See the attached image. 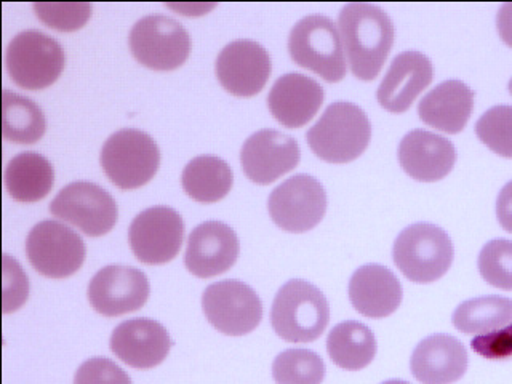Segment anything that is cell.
Returning <instances> with one entry per match:
<instances>
[{
	"label": "cell",
	"instance_id": "1",
	"mask_svg": "<svg viewBox=\"0 0 512 384\" xmlns=\"http://www.w3.org/2000/svg\"><path fill=\"white\" fill-rule=\"evenodd\" d=\"M338 28L352 74L360 80L376 79L394 44L391 18L372 4H348L341 10Z\"/></svg>",
	"mask_w": 512,
	"mask_h": 384
},
{
	"label": "cell",
	"instance_id": "2",
	"mask_svg": "<svg viewBox=\"0 0 512 384\" xmlns=\"http://www.w3.org/2000/svg\"><path fill=\"white\" fill-rule=\"evenodd\" d=\"M372 138V125L359 106L336 101L325 109L306 140L319 159L330 164H348L364 154Z\"/></svg>",
	"mask_w": 512,
	"mask_h": 384
},
{
	"label": "cell",
	"instance_id": "3",
	"mask_svg": "<svg viewBox=\"0 0 512 384\" xmlns=\"http://www.w3.org/2000/svg\"><path fill=\"white\" fill-rule=\"evenodd\" d=\"M330 308L324 293L306 280L280 287L271 309L274 332L288 343H311L327 328Z\"/></svg>",
	"mask_w": 512,
	"mask_h": 384
},
{
	"label": "cell",
	"instance_id": "4",
	"mask_svg": "<svg viewBox=\"0 0 512 384\" xmlns=\"http://www.w3.org/2000/svg\"><path fill=\"white\" fill-rule=\"evenodd\" d=\"M453 244L436 224L416 223L397 236L392 258L399 271L416 284L436 282L453 263Z\"/></svg>",
	"mask_w": 512,
	"mask_h": 384
},
{
	"label": "cell",
	"instance_id": "5",
	"mask_svg": "<svg viewBox=\"0 0 512 384\" xmlns=\"http://www.w3.org/2000/svg\"><path fill=\"white\" fill-rule=\"evenodd\" d=\"M288 52L298 66L316 72L330 84L346 76L340 31L327 16L311 15L298 21L288 37Z\"/></svg>",
	"mask_w": 512,
	"mask_h": 384
},
{
	"label": "cell",
	"instance_id": "6",
	"mask_svg": "<svg viewBox=\"0 0 512 384\" xmlns=\"http://www.w3.org/2000/svg\"><path fill=\"white\" fill-rule=\"evenodd\" d=\"M100 162L104 173L117 188L125 191L141 188L159 170V146L148 133L124 128L104 143Z\"/></svg>",
	"mask_w": 512,
	"mask_h": 384
},
{
	"label": "cell",
	"instance_id": "7",
	"mask_svg": "<svg viewBox=\"0 0 512 384\" xmlns=\"http://www.w3.org/2000/svg\"><path fill=\"white\" fill-rule=\"evenodd\" d=\"M7 71L18 87L44 90L55 84L66 64L63 47L44 32L23 31L10 42Z\"/></svg>",
	"mask_w": 512,
	"mask_h": 384
},
{
	"label": "cell",
	"instance_id": "8",
	"mask_svg": "<svg viewBox=\"0 0 512 384\" xmlns=\"http://www.w3.org/2000/svg\"><path fill=\"white\" fill-rule=\"evenodd\" d=\"M128 42L136 61L154 71L178 69L191 53L188 31L178 21L162 15L136 21Z\"/></svg>",
	"mask_w": 512,
	"mask_h": 384
},
{
	"label": "cell",
	"instance_id": "9",
	"mask_svg": "<svg viewBox=\"0 0 512 384\" xmlns=\"http://www.w3.org/2000/svg\"><path fill=\"white\" fill-rule=\"evenodd\" d=\"M29 263L42 276L64 279L76 274L85 261L84 240L60 221H40L26 239Z\"/></svg>",
	"mask_w": 512,
	"mask_h": 384
},
{
	"label": "cell",
	"instance_id": "10",
	"mask_svg": "<svg viewBox=\"0 0 512 384\" xmlns=\"http://www.w3.org/2000/svg\"><path fill=\"white\" fill-rule=\"evenodd\" d=\"M205 317L218 332L242 336L253 332L263 319V304L250 285L221 280L208 285L202 295Z\"/></svg>",
	"mask_w": 512,
	"mask_h": 384
},
{
	"label": "cell",
	"instance_id": "11",
	"mask_svg": "<svg viewBox=\"0 0 512 384\" xmlns=\"http://www.w3.org/2000/svg\"><path fill=\"white\" fill-rule=\"evenodd\" d=\"M272 221L287 232L301 234L316 228L327 212V194L311 175H295L279 184L268 200Z\"/></svg>",
	"mask_w": 512,
	"mask_h": 384
},
{
	"label": "cell",
	"instance_id": "12",
	"mask_svg": "<svg viewBox=\"0 0 512 384\" xmlns=\"http://www.w3.org/2000/svg\"><path fill=\"white\" fill-rule=\"evenodd\" d=\"M50 212L90 237L108 234L119 218L116 200L112 199L111 194L88 181H76L64 186L52 200Z\"/></svg>",
	"mask_w": 512,
	"mask_h": 384
},
{
	"label": "cell",
	"instance_id": "13",
	"mask_svg": "<svg viewBox=\"0 0 512 384\" xmlns=\"http://www.w3.org/2000/svg\"><path fill=\"white\" fill-rule=\"evenodd\" d=\"M184 223L170 207H151L136 215L128 229V240L136 260L144 264H165L180 253Z\"/></svg>",
	"mask_w": 512,
	"mask_h": 384
},
{
	"label": "cell",
	"instance_id": "14",
	"mask_svg": "<svg viewBox=\"0 0 512 384\" xmlns=\"http://www.w3.org/2000/svg\"><path fill=\"white\" fill-rule=\"evenodd\" d=\"M149 280L140 269L112 264L96 272L88 285V301L106 317L124 316L143 308L149 298Z\"/></svg>",
	"mask_w": 512,
	"mask_h": 384
},
{
	"label": "cell",
	"instance_id": "15",
	"mask_svg": "<svg viewBox=\"0 0 512 384\" xmlns=\"http://www.w3.org/2000/svg\"><path fill=\"white\" fill-rule=\"evenodd\" d=\"M216 77L226 92L242 98L258 95L271 76L269 53L253 40H236L216 58Z\"/></svg>",
	"mask_w": 512,
	"mask_h": 384
},
{
	"label": "cell",
	"instance_id": "16",
	"mask_svg": "<svg viewBox=\"0 0 512 384\" xmlns=\"http://www.w3.org/2000/svg\"><path fill=\"white\" fill-rule=\"evenodd\" d=\"M300 157L295 138L276 130H260L242 146L240 164L248 180L266 186L292 172L300 164Z\"/></svg>",
	"mask_w": 512,
	"mask_h": 384
},
{
	"label": "cell",
	"instance_id": "17",
	"mask_svg": "<svg viewBox=\"0 0 512 384\" xmlns=\"http://www.w3.org/2000/svg\"><path fill=\"white\" fill-rule=\"evenodd\" d=\"M239 250V239L231 226L205 221L189 236L184 264L192 276L210 279L229 271L236 264Z\"/></svg>",
	"mask_w": 512,
	"mask_h": 384
},
{
	"label": "cell",
	"instance_id": "18",
	"mask_svg": "<svg viewBox=\"0 0 512 384\" xmlns=\"http://www.w3.org/2000/svg\"><path fill=\"white\" fill-rule=\"evenodd\" d=\"M173 341L157 320L130 319L117 325L111 335V351L128 367L148 370L167 359Z\"/></svg>",
	"mask_w": 512,
	"mask_h": 384
},
{
	"label": "cell",
	"instance_id": "19",
	"mask_svg": "<svg viewBox=\"0 0 512 384\" xmlns=\"http://www.w3.org/2000/svg\"><path fill=\"white\" fill-rule=\"evenodd\" d=\"M432 63L423 53L408 50L400 53L389 66L376 92L381 108L400 114L410 109L424 88L432 82Z\"/></svg>",
	"mask_w": 512,
	"mask_h": 384
},
{
	"label": "cell",
	"instance_id": "20",
	"mask_svg": "<svg viewBox=\"0 0 512 384\" xmlns=\"http://www.w3.org/2000/svg\"><path fill=\"white\" fill-rule=\"evenodd\" d=\"M399 162L413 180L432 183L452 172L456 162L455 146L444 136L418 128L400 141Z\"/></svg>",
	"mask_w": 512,
	"mask_h": 384
},
{
	"label": "cell",
	"instance_id": "21",
	"mask_svg": "<svg viewBox=\"0 0 512 384\" xmlns=\"http://www.w3.org/2000/svg\"><path fill=\"white\" fill-rule=\"evenodd\" d=\"M410 368L421 384H452L468 370V352L455 336L437 333L418 343Z\"/></svg>",
	"mask_w": 512,
	"mask_h": 384
},
{
	"label": "cell",
	"instance_id": "22",
	"mask_svg": "<svg viewBox=\"0 0 512 384\" xmlns=\"http://www.w3.org/2000/svg\"><path fill=\"white\" fill-rule=\"evenodd\" d=\"M324 88L311 77L290 72L279 77L268 96L272 117L287 128H300L314 119L324 103Z\"/></svg>",
	"mask_w": 512,
	"mask_h": 384
},
{
	"label": "cell",
	"instance_id": "23",
	"mask_svg": "<svg viewBox=\"0 0 512 384\" xmlns=\"http://www.w3.org/2000/svg\"><path fill=\"white\" fill-rule=\"evenodd\" d=\"M402 285L391 269L381 264H365L352 274L349 300L362 316L383 319L402 303Z\"/></svg>",
	"mask_w": 512,
	"mask_h": 384
},
{
	"label": "cell",
	"instance_id": "24",
	"mask_svg": "<svg viewBox=\"0 0 512 384\" xmlns=\"http://www.w3.org/2000/svg\"><path fill=\"white\" fill-rule=\"evenodd\" d=\"M474 108V93L461 80L437 85L418 104V116L424 124L448 135L460 133Z\"/></svg>",
	"mask_w": 512,
	"mask_h": 384
},
{
	"label": "cell",
	"instance_id": "25",
	"mask_svg": "<svg viewBox=\"0 0 512 384\" xmlns=\"http://www.w3.org/2000/svg\"><path fill=\"white\" fill-rule=\"evenodd\" d=\"M55 183L53 165L39 152H21L5 168V186L13 199L23 204L39 202Z\"/></svg>",
	"mask_w": 512,
	"mask_h": 384
},
{
	"label": "cell",
	"instance_id": "26",
	"mask_svg": "<svg viewBox=\"0 0 512 384\" xmlns=\"http://www.w3.org/2000/svg\"><path fill=\"white\" fill-rule=\"evenodd\" d=\"M327 351L333 364L344 370H362L376 356V340L367 325L346 320L328 333Z\"/></svg>",
	"mask_w": 512,
	"mask_h": 384
},
{
	"label": "cell",
	"instance_id": "27",
	"mask_svg": "<svg viewBox=\"0 0 512 384\" xmlns=\"http://www.w3.org/2000/svg\"><path fill=\"white\" fill-rule=\"evenodd\" d=\"M231 167L215 156H200L184 167L181 175L183 189L200 204H215L228 196L232 188Z\"/></svg>",
	"mask_w": 512,
	"mask_h": 384
},
{
	"label": "cell",
	"instance_id": "28",
	"mask_svg": "<svg viewBox=\"0 0 512 384\" xmlns=\"http://www.w3.org/2000/svg\"><path fill=\"white\" fill-rule=\"evenodd\" d=\"M453 325L464 335H485L512 322V300L504 296H479L464 301L453 312Z\"/></svg>",
	"mask_w": 512,
	"mask_h": 384
},
{
	"label": "cell",
	"instance_id": "29",
	"mask_svg": "<svg viewBox=\"0 0 512 384\" xmlns=\"http://www.w3.org/2000/svg\"><path fill=\"white\" fill-rule=\"evenodd\" d=\"M2 133L5 140L16 144H34L45 135L44 112L26 96L10 90L2 92Z\"/></svg>",
	"mask_w": 512,
	"mask_h": 384
},
{
	"label": "cell",
	"instance_id": "30",
	"mask_svg": "<svg viewBox=\"0 0 512 384\" xmlns=\"http://www.w3.org/2000/svg\"><path fill=\"white\" fill-rule=\"evenodd\" d=\"M272 376L277 384H322L324 360L309 349H287L274 360Z\"/></svg>",
	"mask_w": 512,
	"mask_h": 384
},
{
	"label": "cell",
	"instance_id": "31",
	"mask_svg": "<svg viewBox=\"0 0 512 384\" xmlns=\"http://www.w3.org/2000/svg\"><path fill=\"white\" fill-rule=\"evenodd\" d=\"M479 140L501 157L512 159V106H495L477 120Z\"/></svg>",
	"mask_w": 512,
	"mask_h": 384
},
{
	"label": "cell",
	"instance_id": "32",
	"mask_svg": "<svg viewBox=\"0 0 512 384\" xmlns=\"http://www.w3.org/2000/svg\"><path fill=\"white\" fill-rule=\"evenodd\" d=\"M479 272L482 279L500 290H512V240H490L480 250Z\"/></svg>",
	"mask_w": 512,
	"mask_h": 384
},
{
	"label": "cell",
	"instance_id": "33",
	"mask_svg": "<svg viewBox=\"0 0 512 384\" xmlns=\"http://www.w3.org/2000/svg\"><path fill=\"white\" fill-rule=\"evenodd\" d=\"M34 12L45 26L60 32H72L84 28L92 16V5L87 2H72V4H50L40 2L34 4Z\"/></svg>",
	"mask_w": 512,
	"mask_h": 384
},
{
	"label": "cell",
	"instance_id": "34",
	"mask_svg": "<svg viewBox=\"0 0 512 384\" xmlns=\"http://www.w3.org/2000/svg\"><path fill=\"white\" fill-rule=\"evenodd\" d=\"M74 384H132L130 376L106 357H92L80 365Z\"/></svg>",
	"mask_w": 512,
	"mask_h": 384
},
{
	"label": "cell",
	"instance_id": "35",
	"mask_svg": "<svg viewBox=\"0 0 512 384\" xmlns=\"http://www.w3.org/2000/svg\"><path fill=\"white\" fill-rule=\"evenodd\" d=\"M29 282L20 264L4 255V312L16 311L28 300Z\"/></svg>",
	"mask_w": 512,
	"mask_h": 384
},
{
	"label": "cell",
	"instance_id": "36",
	"mask_svg": "<svg viewBox=\"0 0 512 384\" xmlns=\"http://www.w3.org/2000/svg\"><path fill=\"white\" fill-rule=\"evenodd\" d=\"M472 351L490 360L512 357V322L495 332L477 335L471 341Z\"/></svg>",
	"mask_w": 512,
	"mask_h": 384
},
{
	"label": "cell",
	"instance_id": "37",
	"mask_svg": "<svg viewBox=\"0 0 512 384\" xmlns=\"http://www.w3.org/2000/svg\"><path fill=\"white\" fill-rule=\"evenodd\" d=\"M496 216L500 221L501 228L512 234V181H509L496 200Z\"/></svg>",
	"mask_w": 512,
	"mask_h": 384
},
{
	"label": "cell",
	"instance_id": "38",
	"mask_svg": "<svg viewBox=\"0 0 512 384\" xmlns=\"http://www.w3.org/2000/svg\"><path fill=\"white\" fill-rule=\"evenodd\" d=\"M496 26H498L501 40L512 48V2L511 4H504L500 8V12L496 16Z\"/></svg>",
	"mask_w": 512,
	"mask_h": 384
},
{
	"label": "cell",
	"instance_id": "39",
	"mask_svg": "<svg viewBox=\"0 0 512 384\" xmlns=\"http://www.w3.org/2000/svg\"><path fill=\"white\" fill-rule=\"evenodd\" d=\"M381 384H410V383H407V381H402V380H389V381H384V383H381Z\"/></svg>",
	"mask_w": 512,
	"mask_h": 384
},
{
	"label": "cell",
	"instance_id": "40",
	"mask_svg": "<svg viewBox=\"0 0 512 384\" xmlns=\"http://www.w3.org/2000/svg\"><path fill=\"white\" fill-rule=\"evenodd\" d=\"M509 93L512 95V79L509 80Z\"/></svg>",
	"mask_w": 512,
	"mask_h": 384
}]
</instances>
